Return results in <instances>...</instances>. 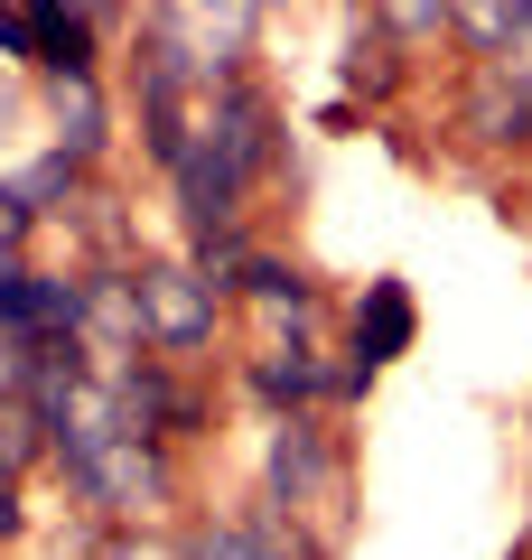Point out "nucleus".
<instances>
[{
    "mask_svg": "<svg viewBox=\"0 0 532 560\" xmlns=\"http://www.w3.org/2000/svg\"><path fill=\"white\" fill-rule=\"evenodd\" d=\"M187 560H280V551H271V533H253V523H206Z\"/></svg>",
    "mask_w": 532,
    "mask_h": 560,
    "instance_id": "nucleus-8",
    "label": "nucleus"
},
{
    "mask_svg": "<svg viewBox=\"0 0 532 560\" xmlns=\"http://www.w3.org/2000/svg\"><path fill=\"white\" fill-rule=\"evenodd\" d=\"M402 346H412V290H402V280H374L365 308H355V355H365V364H393Z\"/></svg>",
    "mask_w": 532,
    "mask_h": 560,
    "instance_id": "nucleus-5",
    "label": "nucleus"
},
{
    "mask_svg": "<svg viewBox=\"0 0 532 560\" xmlns=\"http://www.w3.org/2000/svg\"><path fill=\"white\" fill-rule=\"evenodd\" d=\"M495 75L532 84V10H523V28H513V47H505V57H495Z\"/></svg>",
    "mask_w": 532,
    "mask_h": 560,
    "instance_id": "nucleus-9",
    "label": "nucleus"
},
{
    "mask_svg": "<svg viewBox=\"0 0 532 560\" xmlns=\"http://www.w3.org/2000/svg\"><path fill=\"white\" fill-rule=\"evenodd\" d=\"M439 10H449V0H393V28H430Z\"/></svg>",
    "mask_w": 532,
    "mask_h": 560,
    "instance_id": "nucleus-10",
    "label": "nucleus"
},
{
    "mask_svg": "<svg viewBox=\"0 0 532 560\" xmlns=\"http://www.w3.org/2000/svg\"><path fill=\"white\" fill-rule=\"evenodd\" d=\"M177 187H187V215L197 224H224L243 197V178L262 168V103L253 94H216L206 103V121L187 140H177Z\"/></svg>",
    "mask_w": 532,
    "mask_h": 560,
    "instance_id": "nucleus-1",
    "label": "nucleus"
},
{
    "mask_svg": "<svg viewBox=\"0 0 532 560\" xmlns=\"http://www.w3.org/2000/svg\"><path fill=\"white\" fill-rule=\"evenodd\" d=\"M253 20H262V0H159L150 66H169V75H206V84H216L224 66L243 57Z\"/></svg>",
    "mask_w": 532,
    "mask_h": 560,
    "instance_id": "nucleus-2",
    "label": "nucleus"
},
{
    "mask_svg": "<svg viewBox=\"0 0 532 560\" xmlns=\"http://www.w3.org/2000/svg\"><path fill=\"white\" fill-rule=\"evenodd\" d=\"M0 523H10V486H0Z\"/></svg>",
    "mask_w": 532,
    "mask_h": 560,
    "instance_id": "nucleus-12",
    "label": "nucleus"
},
{
    "mask_svg": "<svg viewBox=\"0 0 532 560\" xmlns=\"http://www.w3.org/2000/svg\"><path fill=\"white\" fill-rule=\"evenodd\" d=\"M28 57H47V66H66V75H84V57H94V38H84V20L66 10V0H28Z\"/></svg>",
    "mask_w": 532,
    "mask_h": 560,
    "instance_id": "nucleus-6",
    "label": "nucleus"
},
{
    "mask_svg": "<svg viewBox=\"0 0 532 560\" xmlns=\"http://www.w3.org/2000/svg\"><path fill=\"white\" fill-rule=\"evenodd\" d=\"M140 318H150V337L169 346V355H187V346L216 337V280H197V271H150V280H140Z\"/></svg>",
    "mask_w": 532,
    "mask_h": 560,
    "instance_id": "nucleus-3",
    "label": "nucleus"
},
{
    "mask_svg": "<svg viewBox=\"0 0 532 560\" xmlns=\"http://www.w3.org/2000/svg\"><path fill=\"white\" fill-rule=\"evenodd\" d=\"M523 10H532V0H458V28H467L486 57H505L513 28H523Z\"/></svg>",
    "mask_w": 532,
    "mask_h": 560,
    "instance_id": "nucleus-7",
    "label": "nucleus"
},
{
    "mask_svg": "<svg viewBox=\"0 0 532 560\" xmlns=\"http://www.w3.org/2000/svg\"><path fill=\"white\" fill-rule=\"evenodd\" d=\"M113 560H169V551H150V541H140V551H113Z\"/></svg>",
    "mask_w": 532,
    "mask_h": 560,
    "instance_id": "nucleus-11",
    "label": "nucleus"
},
{
    "mask_svg": "<svg viewBox=\"0 0 532 560\" xmlns=\"http://www.w3.org/2000/svg\"><path fill=\"white\" fill-rule=\"evenodd\" d=\"M271 486L280 504H336V458L309 420H280V448H271Z\"/></svg>",
    "mask_w": 532,
    "mask_h": 560,
    "instance_id": "nucleus-4",
    "label": "nucleus"
}]
</instances>
